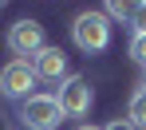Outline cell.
Here are the masks:
<instances>
[{
  "instance_id": "obj_8",
  "label": "cell",
  "mask_w": 146,
  "mask_h": 130,
  "mask_svg": "<svg viewBox=\"0 0 146 130\" xmlns=\"http://www.w3.org/2000/svg\"><path fill=\"white\" fill-rule=\"evenodd\" d=\"M130 12H134V4H122V0H111V4L103 8L107 20H130Z\"/></svg>"
},
{
  "instance_id": "obj_11",
  "label": "cell",
  "mask_w": 146,
  "mask_h": 130,
  "mask_svg": "<svg viewBox=\"0 0 146 130\" xmlns=\"http://www.w3.org/2000/svg\"><path fill=\"white\" fill-rule=\"evenodd\" d=\"M103 130H134V126H130V122H122V118H119V122H111V126H103Z\"/></svg>"
},
{
  "instance_id": "obj_6",
  "label": "cell",
  "mask_w": 146,
  "mask_h": 130,
  "mask_svg": "<svg viewBox=\"0 0 146 130\" xmlns=\"http://www.w3.org/2000/svg\"><path fill=\"white\" fill-rule=\"evenodd\" d=\"M28 63H32L36 79H44V83H63V79H67V55L59 51V48H51V44L40 55H32Z\"/></svg>"
},
{
  "instance_id": "obj_5",
  "label": "cell",
  "mask_w": 146,
  "mask_h": 130,
  "mask_svg": "<svg viewBox=\"0 0 146 130\" xmlns=\"http://www.w3.org/2000/svg\"><path fill=\"white\" fill-rule=\"evenodd\" d=\"M59 106H63V114L67 118H83V114H91V103H95V91H91V83L83 75H67L59 83Z\"/></svg>"
},
{
  "instance_id": "obj_9",
  "label": "cell",
  "mask_w": 146,
  "mask_h": 130,
  "mask_svg": "<svg viewBox=\"0 0 146 130\" xmlns=\"http://www.w3.org/2000/svg\"><path fill=\"white\" fill-rule=\"evenodd\" d=\"M126 51H130V59L146 71V36H130V48H126Z\"/></svg>"
},
{
  "instance_id": "obj_13",
  "label": "cell",
  "mask_w": 146,
  "mask_h": 130,
  "mask_svg": "<svg viewBox=\"0 0 146 130\" xmlns=\"http://www.w3.org/2000/svg\"><path fill=\"white\" fill-rule=\"evenodd\" d=\"M142 91H146V71H142Z\"/></svg>"
},
{
  "instance_id": "obj_3",
  "label": "cell",
  "mask_w": 146,
  "mask_h": 130,
  "mask_svg": "<svg viewBox=\"0 0 146 130\" xmlns=\"http://www.w3.org/2000/svg\"><path fill=\"white\" fill-rule=\"evenodd\" d=\"M8 51L16 55V59H32V55H40L48 44H44V24L40 20H16V24L8 28Z\"/></svg>"
},
{
  "instance_id": "obj_12",
  "label": "cell",
  "mask_w": 146,
  "mask_h": 130,
  "mask_svg": "<svg viewBox=\"0 0 146 130\" xmlns=\"http://www.w3.org/2000/svg\"><path fill=\"white\" fill-rule=\"evenodd\" d=\"M79 130H99V126H79Z\"/></svg>"
},
{
  "instance_id": "obj_2",
  "label": "cell",
  "mask_w": 146,
  "mask_h": 130,
  "mask_svg": "<svg viewBox=\"0 0 146 130\" xmlns=\"http://www.w3.org/2000/svg\"><path fill=\"white\" fill-rule=\"evenodd\" d=\"M63 118L67 114H63V106H59L55 95H32V99L20 103V122L28 130H55Z\"/></svg>"
},
{
  "instance_id": "obj_7",
  "label": "cell",
  "mask_w": 146,
  "mask_h": 130,
  "mask_svg": "<svg viewBox=\"0 0 146 130\" xmlns=\"http://www.w3.org/2000/svg\"><path fill=\"white\" fill-rule=\"evenodd\" d=\"M126 122L134 130H146V91L138 87L134 95H130V103H126Z\"/></svg>"
},
{
  "instance_id": "obj_1",
  "label": "cell",
  "mask_w": 146,
  "mask_h": 130,
  "mask_svg": "<svg viewBox=\"0 0 146 130\" xmlns=\"http://www.w3.org/2000/svg\"><path fill=\"white\" fill-rule=\"evenodd\" d=\"M71 40H75V48H79V51H87V55L103 51V48L111 44V20H107L103 12H95V8H87V12H79V16H75Z\"/></svg>"
},
{
  "instance_id": "obj_10",
  "label": "cell",
  "mask_w": 146,
  "mask_h": 130,
  "mask_svg": "<svg viewBox=\"0 0 146 130\" xmlns=\"http://www.w3.org/2000/svg\"><path fill=\"white\" fill-rule=\"evenodd\" d=\"M130 28H134V36H146V0L134 4V12H130Z\"/></svg>"
},
{
  "instance_id": "obj_4",
  "label": "cell",
  "mask_w": 146,
  "mask_h": 130,
  "mask_svg": "<svg viewBox=\"0 0 146 130\" xmlns=\"http://www.w3.org/2000/svg\"><path fill=\"white\" fill-rule=\"evenodd\" d=\"M40 79L32 71V63L28 59H8L4 67H0V95H8V99H32V87H36Z\"/></svg>"
}]
</instances>
